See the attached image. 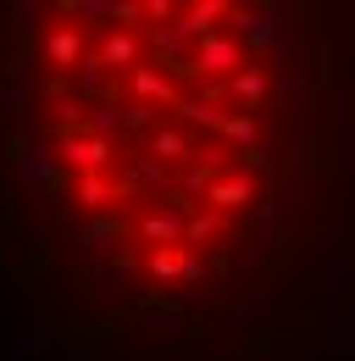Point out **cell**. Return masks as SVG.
I'll return each instance as SVG.
<instances>
[{"label":"cell","instance_id":"1","mask_svg":"<svg viewBox=\"0 0 355 361\" xmlns=\"http://www.w3.org/2000/svg\"><path fill=\"white\" fill-rule=\"evenodd\" d=\"M256 200V178L244 173V167H222L217 178L200 189V206L206 212H217V217H233V212H244Z\"/></svg>","mask_w":355,"mask_h":361},{"label":"cell","instance_id":"2","mask_svg":"<svg viewBox=\"0 0 355 361\" xmlns=\"http://www.w3.org/2000/svg\"><path fill=\"white\" fill-rule=\"evenodd\" d=\"M61 161L78 167V178H84V173H106V161H111V139H106V128H89V123L67 128V134H61Z\"/></svg>","mask_w":355,"mask_h":361},{"label":"cell","instance_id":"10","mask_svg":"<svg viewBox=\"0 0 355 361\" xmlns=\"http://www.w3.org/2000/svg\"><path fill=\"white\" fill-rule=\"evenodd\" d=\"M228 228H233V223H228V217H217V212H189V228H183V245L194 250L200 239H222Z\"/></svg>","mask_w":355,"mask_h":361},{"label":"cell","instance_id":"7","mask_svg":"<svg viewBox=\"0 0 355 361\" xmlns=\"http://www.w3.org/2000/svg\"><path fill=\"white\" fill-rule=\"evenodd\" d=\"M128 84H133V94H139V100H150V106H167V100H173V78H167V73H156L150 61H139V67H133Z\"/></svg>","mask_w":355,"mask_h":361},{"label":"cell","instance_id":"4","mask_svg":"<svg viewBox=\"0 0 355 361\" xmlns=\"http://www.w3.org/2000/svg\"><path fill=\"white\" fill-rule=\"evenodd\" d=\"M144 272L150 278H200V262H194V250L189 245H156V250H144Z\"/></svg>","mask_w":355,"mask_h":361},{"label":"cell","instance_id":"5","mask_svg":"<svg viewBox=\"0 0 355 361\" xmlns=\"http://www.w3.org/2000/svg\"><path fill=\"white\" fill-rule=\"evenodd\" d=\"M89 67H139V34L133 28H111L106 39H100V50H94V61Z\"/></svg>","mask_w":355,"mask_h":361},{"label":"cell","instance_id":"6","mask_svg":"<svg viewBox=\"0 0 355 361\" xmlns=\"http://www.w3.org/2000/svg\"><path fill=\"white\" fill-rule=\"evenodd\" d=\"M44 56H50V67L67 78V73L78 67V56H84V34H78L73 23H56V28H50V39H44Z\"/></svg>","mask_w":355,"mask_h":361},{"label":"cell","instance_id":"9","mask_svg":"<svg viewBox=\"0 0 355 361\" xmlns=\"http://www.w3.org/2000/svg\"><path fill=\"white\" fill-rule=\"evenodd\" d=\"M128 195V183H111L106 173H84L78 178V200L84 206H111V200H123Z\"/></svg>","mask_w":355,"mask_h":361},{"label":"cell","instance_id":"3","mask_svg":"<svg viewBox=\"0 0 355 361\" xmlns=\"http://www.w3.org/2000/svg\"><path fill=\"white\" fill-rule=\"evenodd\" d=\"M250 56H244V45H239V34H211V39H200L194 45V56H189V67L194 73H211V78H233L239 67H244Z\"/></svg>","mask_w":355,"mask_h":361},{"label":"cell","instance_id":"8","mask_svg":"<svg viewBox=\"0 0 355 361\" xmlns=\"http://www.w3.org/2000/svg\"><path fill=\"white\" fill-rule=\"evenodd\" d=\"M228 94L239 100V106H261L266 100V67H256V61H244L233 78H228Z\"/></svg>","mask_w":355,"mask_h":361}]
</instances>
